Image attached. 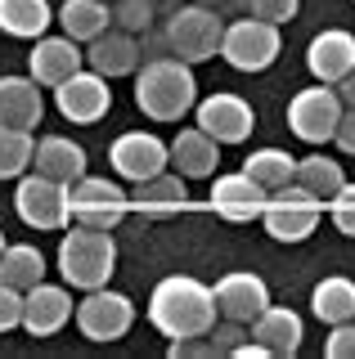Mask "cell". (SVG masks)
<instances>
[{"label":"cell","mask_w":355,"mask_h":359,"mask_svg":"<svg viewBox=\"0 0 355 359\" xmlns=\"http://www.w3.org/2000/svg\"><path fill=\"white\" fill-rule=\"evenodd\" d=\"M216 319H220L216 292L207 283H198V278H189V274L162 278L149 297V323L166 341L171 337H207L216 328Z\"/></svg>","instance_id":"obj_1"},{"label":"cell","mask_w":355,"mask_h":359,"mask_svg":"<svg viewBox=\"0 0 355 359\" xmlns=\"http://www.w3.org/2000/svg\"><path fill=\"white\" fill-rule=\"evenodd\" d=\"M198 104V81L185 59H153L135 67V108L153 121H180Z\"/></svg>","instance_id":"obj_2"},{"label":"cell","mask_w":355,"mask_h":359,"mask_svg":"<svg viewBox=\"0 0 355 359\" xmlns=\"http://www.w3.org/2000/svg\"><path fill=\"white\" fill-rule=\"evenodd\" d=\"M117 269V243L113 229H91V224H76L63 233L59 243V274L63 283H72L76 292L104 287Z\"/></svg>","instance_id":"obj_3"},{"label":"cell","mask_w":355,"mask_h":359,"mask_svg":"<svg viewBox=\"0 0 355 359\" xmlns=\"http://www.w3.org/2000/svg\"><path fill=\"white\" fill-rule=\"evenodd\" d=\"M220 36H225V22H220L216 9H207V5H180L171 18H166V32H162V41H166V50L175 54V59H185V63H207V59H216L220 54Z\"/></svg>","instance_id":"obj_4"},{"label":"cell","mask_w":355,"mask_h":359,"mask_svg":"<svg viewBox=\"0 0 355 359\" xmlns=\"http://www.w3.org/2000/svg\"><path fill=\"white\" fill-rule=\"evenodd\" d=\"M319 220H324V202L315 194H306L297 180L283 184V189H274V194L265 198V211H261V224L274 243H306L310 233L319 229Z\"/></svg>","instance_id":"obj_5"},{"label":"cell","mask_w":355,"mask_h":359,"mask_svg":"<svg viewBox=\"0 0 355 359\" xmlns=\"http://www.w3.org/2000/svg\"><path fill=\"white\" fill-rule=\"evenodd\" d=\"M283 50V36L274 22L239 14L234 22H225V36H220V59L234 72H265Z\"/></svg>","instance_id":"obj_6"},{"label":"cell","mask_w":355,"mask_h":359,"mask_svg":"<svg viewBox=\"0 0 355 359\" xmlns=\"http://www.w3.org/2000/svg\"><path fill=\"white\" fill-rule=\"evenodd\" d=\"M14 211L32 229H68L72 224V184L50 175H18L14 189Z\"/></svg>","instance_id":"obj_7"},{"label":"cell","mask_w":355,"mask_h":359,"mask_svg":"<svg viewBox=\"0 0 355 359\" xmlns=\"http://www.w3.org/2000/svg\"><path fill=\"white\" fill-rule=\"evenodd\" d=\"M342 95L337 86H306L293 95V104H288V130L297 135L302 144H333V130H337V117H342Z\"/></svg>","instance_id":"obj_8"},{"label":"cell","mask_w":355,"mask_h":359,"mask_svg":"<svg viewBox=\"0 0 355 359\" xmlns=\"http://www.w3.org/2000/svg\"><path fill=\"white\" fill-rule=\"evenodd\" d=\"M72 319L86 341H121L130 332V323H135V301L104 283V287L86 292V301L72 310Z\"/></svg>","instance_id":"obj_9"},{"label":"cell","mask_w":355,"mask_h":359,"mask_svg":"<svg viewBox=\"0 0 355 359\" xmlns=\"http://www.w3.org/2000/svg\"><path fill=\"white\" fill-rule=\"evenodd\" d=\"M130 211V194L121 189V180L108 175H81L72 184V220L91 224V229H117Z\"/></svg>","instance_id":"obj_10"},{"label":"cell","mask_w":355,"mask_h":359,"mask_svg":"<svg viewBox=\"0 0 355 359\" xmlns=\"http://www.w3.org/2000/svg\"><path fill=\"white\" fill-rule=\"evenodd\" d=\"M108 166H113L117 180L140 184V180L166 171V166H171V153H166V140H158L153 130H126L108 144Z\"/></svg>","instance_id":"obj_11"},{"label":"cell","mask_w":355,"mask_h":359,"mask_svg":"<svg viewBox=\"0 0 355 359\" xmlns=\"http://www.w3.org/2000/svg\"><path fill=\"white\" fill-rule=\"evenodd\" d=\"M54 104L72 126H95L113 108V90H108V76H99L95 67H76L68 81L54 86Z\"/></svg>","instance_id":"obj_12"},{"label":"cell","mask_w":355,"mask_h":359,"mask_svg":"<svg viewBox=\"0 0 355 359\" xmlns=\"http://www.w3.org/2000/svg\"><path fill=\"white\" fill-rule=\"evenodd\" d=\"M194 108H198V126L212 135L216 144H243V140H252L257 112H252V104L243 95H234V90H216V95L198 99Z\"/></svg>","instance_id":"obj_13"},{"label":"cell","mask_w":355,"mask_h":359,"mask_svg":"<svg viewBox=\"0 0 355 359\" xmlns=\"http://www.w3.org/2000/svg\"><path fill=\"white\" fill-rule=\"evenodd\" d=\"M265 189L252 180L248 171H239V175H212V194H207V202H212V211L220 220H229V224H248V220H261V211H265Z\"/></svg>","instance_id":"obj_14"},{"label":"cell","mask_w":355,"mask_h":359,"mask_svg":"<svg viewBox=\"0 0 355 359\" xmlns=\"http://www.w3.org/2000/svg\"><path fill=\"white\" fill-rule=\"evenodd\" d=\"M130 211H140L144 220H171L180 211H189V180L180 171H158L140 180L130 189Z\"/></svg>","instance_id":"obj_15"},{"label":"cell","mask_w":355,"mask_h":359,"mask_svg":"<svg viewBox=\"0 0 355 359\" xmlns=\"http://www.w3.org/2000/svg\"><path fill=\"white\" fill-rule=\"evenodd\" d=\"M212 292H216L220 319H234V323H252L265 306H270V283H265L261 274H252V269H234V274H225Z\"/></svg>","instance_id":"obj_16"},{"label":"cell","mask_w":355,"mask_h":359,"mask_svg":"<svg viewBox=\"0 0 355 359\" xmlns=\"http://www.w3.org/2000/svg\"><path fill=\"white\" fill-rule=\"evenodd\" d=\"M68 319H72V292L63 283H46L41 278L36 287L23 292V328L32 337H54Z\"/></svg>","instance_id":"obj_17"},{"label":"cell","mask_w":355,"mask_h":359,"mask_svg":"<svg viewBox=\"0 0 355 359\" xmlns=\"http://www.w3.org/2000/svg\"><path fill=\"white\" fill-rule=\"evenodd\" d=\"M166 153H171V171H180L185 180H212L220 171V144L203 126H185L166 144Z\"/></svg>","instance_id":"obj_18"},{"label":"cell","mask_w":355,"mask_h":359,"mask_svg":"<svg viewBox=\"0 0 355 359\" xmlns=\"http://www.w3.org/2000/svg\"><path fill=\"white\" fill-rule=\"evenodd\" d=\"M306 67H310L315 81L337 86L342 76L355 67V36H351V32H342V27L319 32V36L306 45Z\"/></svg>","instance_id":"obj_19"},{"label":"cell","mask_w":355,"mask_h":359,"mask_svg":"<svg viewBox=\"0 0 355 359\" xmlns=\"http://www.w3.org/2000/svg\"><path fill=\"white\" fill-rule=\"evenodd\" d=\"M76 67H86L81 50H76L72 36H36V45H32V59H27V72L36 86H59L68 81V76L76 72Z\"/></svg>","instance_id":"obj_20"},{"label":"cell","mask_w":355,"mask_h":359,"mask_svg":"<svg viewBox=\"0 0 355 359\" xmlns=\"http://www.w3.org/2000/svg\"><path fill=\"white\" fill-rule=\"evenodd\" d=\"M46 117V99L32 76H0V126L36 130Z\"/></svg>","instance_id":"obj_21"},{"label":"cell","mask_w":355,"mask_h":359,"mask_svg":"<svg viewBox=\"0 0 355 359\" xmlns=\"http://www.w3.org/2000/svg\"><path fill=\"white\" fill-rule=\"evenodd\" d=\"M248 328H252V341H261L270 355H297L302 351V337H306L302 314L288 310V306H274V301L248 323Z\"/></svg>","instance_id":"obj_22"},{"label":"cell","mask_w":355,"mask_h":359,"mask_svg":"<svg viewBox=\"0 0 355 359\" xmlns=\"http://www.w3.org/2000/svg\"><path fill=\"white\" fill-rule=\"evenodd\" d=\"M86 67H95L99 76H135L140 67V41L130 36V32H104V36L91 41V50H86Z\"/></svg>","instance_id":"obj_23"},{"label":"cell","mask_w":355,"mask_h":359,"mask_svg":"<svg viewBox=\"0 0 355 359\" xmlns=\"http://www.w3.org/2000/svg\"><path fill=\"white\" fill-rule=\"evenodd\" d=\"M32 166L50 180H63V184H76L86 175V149L68 135H46L32 153Z\"/></svg>","instance_id":"obj_24"},{"label":"cell","mask_w":355,"mask_h":359,"mask_svg":"<svg viewBox=\"0 0 355 359\" xmlns=\"http://www.w3.org/2000/svg\"><path fill=\"white\" fill-rule=\"evenodd\" d=\"M113 14H108V0H63L59 5V27L63 36H72L76 45H91L95 36H104Z\"/></svg>","instance_id":"obj_25"},{"label":"cell","mask_w":355,"mask_h":359,"mask_svg":"<svg viewBox=\"0 0 355 359\" xmlns=\"http://www.w3.org/2000/svg\"><path fill=\"white\" fill-rule=\"evenodd\" d=\"M310 314H315L319 323H347L355 319V283L351 278H342V274H328V278H319L315 292H310Z\"/></svg>","instance_id":"obj_26"},{"label":"cell","mask_w":355,"mask_h":359,"mask_svg":"<svg viewBox=\"0 0 355 359\" xmlns=\"http://www.w3.org/2000/svg\"><path fill=\"white\" fill-rule=\"evenodd\" d=\"M50 22H54L50 0H0V32H9L18 41L46 36Z\"/></svg>","instance_id":"obj_27"},{"label":"cell","mask_w":355,"mask_h":359,"mask_svg":"<svg viewBox=\"0 0 355 359\" xmlns=\"http://www.w3.org/2000/svg\"><path fill=\"white\" fill-rule=\"evenodd\" d=\"M41 278H46V256L27 243H5V252H0V283L27 292V287H36Z\"/></svg>","instance_id":"obj_28"},{"label":"cell","mask_w":355,"mask_h":359,"mask_svg":"<svg viewBox=\"0 0 355 359\" xmlns=\"http://www.w3.org/2000/svg\"><path fill=\"white\" fill-rule=\"evenodd\" d=\"M243 171L257 180L265 194H274V189L293 184V175H297V157L288 153V149H257V153L243 157Z\"/></svg>","instance_id":"obj_29"},{"label":"cell","mask_w":355,"mask_h":359,"mask_svg":"<svg viewBox=\"0 0 355 359\" xmlns=\"http://www.w3.org/2000/svg\"><path fill=\"white\" fill-rule=\"evenodd\" d=\"M293 180L306 189V194H315V198L328 207V198L337 194L342 184H347V171H342V166L333 162V157L310 153V157H302V162H297V175H293Z\"/></svg>","instance_id":"obj_30"},{"label":"cell","mask_w":355,"mask_h":359,"mask_svg":"<svg viewBox=\"0 0 355 359\" xmlns=\"http://www.w3.org/2000/svg\"><path fill=\"white\" fill-rule=\"evenodd\" d=\"M32 153H36V140H32V130L0 126V180H18V175H27Z\"/></svg>","instance_id":"obj_31"},{"label":"cell","mask_w":355,"mask_h":359,"mask_svg":"<svg viewBox=\"0 0 355 359\" xmlns=\"http://www.w3.org/2000/svg\"><path fill=\"white\" fill-rule=\"evenodd\" d=\"M328 220L337 224V233L355 238V180H347V184L328 198Z\"/></svg>","instance_id":"obj_32"},{"label":"cell","mask_w":355,"mask_h":359,"mask_svg":"<svg viewBox=\"0 0 355 359\" xmlns=\"http://www.w3.org/2000/svg\"><path fill=\"white\" fill-rule=\"evenodd\" d=\"M297 9H302V0H248V14H252V18L274 22V27L293 22V18H297Z\"/></svg>","instance_id":"obj_33"},{"label":"cell","mask_w":355,"mask_h":359,"mask_svg":"<svg viewBox=\"0 0 355 359\" xmlns=\"http://www.w3.org/2000/svg\"><path fill=\"white\" fill-rule=\"evenodd\" d=\"M113 18L121 22V32H144L153 22V5L149 0H117Z\"/></svg>","instance_id":"obj_34"},{"label":"cell","mask_w":355,"mask_h":359,"mask_svg":"<svg viewBox=\"0 0 355 359\" xmlns=\"http://www.w3.org/2000/svg\"><path fill=\"white\" fill-rule=\"evenodd\" d=\"M212 346H216V355H234L243 341H248V323H234V319H220L212 332Z\"/></svg>","instance_id":"obj_35"},{"label":"cell","mask_w":355,"mask_h":359,"mask_svg":"<svg viewBox=\"0 0 355 359\" xmlns=\"http://www.w3.org/2000/svg\"><path fill=\"white\" fill-rule=\"evenodd\" d=\"M324 355L328 359H355V319L333 323V332H328V341H324Z\"/></svg>","instance_id":"obj_36"},{"label":"cell","mask_w":355,"mask_h":359,"mask_svg":"<svg viewBox=\"0 0 355 359\" xmlns=\"http://www.w3.org/2000/svg\"><path fill=\"white\" fill-rule=\"evenodd\" d=\"M9 328H23V292L0 283V332Z\"/></svg>","instance_id":"obj_37"},{"label":"cell","mask_w":355,"mask_h":359,"mask_svg":"<svg viewBox=\"0 0 355 359\" xmlns=\"http://www.w3.org/2000/svg\"><path fill=\"white\" fill-rule=\"evenodd\" d=\"M166 355L194 359V355H216V346H212V337H171V341H166Z\"/></svg>","instance_id":"obj_38"},{"label":"cell","mask_w":355,"mask_h":359,"mask_svg":"<svg viewBox=\"0 0 355 359\" xmlns=\"http://www.w3.org/2000/svg\"><path fill=\"white\" fill-rule=\"evenodd\" d=\"M333 144H337L342 153H351V157H355V108H342L337 130H333Z\"/></svg>","instance_id":"obj_39"},{"label":"cell","mask_w":355,"mask_h":359,"mask_svg":"<svg viewBox=\"0 0 355 359\" xmlns=\"http://www.w3.org/2000/svg\"><path fill=\"white\" fill-rule=\"evenodd\" d=\"M198 5L216 9L220 18H225V14H248V0H198Z\"/></svg>","instance_id":"obj_40"},{"label":"cell","mask_w":355,"mask_h":359,"mask_svg":"<svg viewBox=\"0 0 355 359\" xmlns=\"http://www.w3.org/2000/svg\"><path fill=\"white\" fill-rule=\"evenodd\" d=\"M337 95H342V104H347V108H355V67L337 81Z\"/></svg>","instance_id":"obj_41"},{"label":"cell","mask_w":355,"mask_h":359,"mask_svg":"<svg viewBox=\"0 0 355 359\" xmlns=\"http://www.w3.org/2000/svg\"><path fill=\"white\" fill-rule=\"evenodd\" d=\"M0 252H5V233H0Z\"/></svg>","instance_id":"obj_42"}]
</instances>
